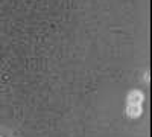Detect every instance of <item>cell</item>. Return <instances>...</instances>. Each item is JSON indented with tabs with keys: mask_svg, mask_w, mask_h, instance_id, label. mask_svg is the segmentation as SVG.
I'll use <instances>...</instances> for the list:
<instances>
[{
	"mask_svg": "<svg viewBox=\"0 0 152 137\" xmlns=\"http://www.w3.org/2000/svg\"><path fill=\"white\" fill-rule=\"evenodd\" d=\"M143 101V96L142 93H138V92H132L129 95V105H140Z\"/></svg>",
	"mask_w": 152,
	"mask_h": 137,
	"instance_id": "cell-1",
	"label": "cell"
},
{
	"mask_svg": "<svg viewBox=\"0 0 152 137\" xmlns=\"http://www.w3.org/2000/svg\"><path fill=\"white\" fill-rule=\"evenodd\" d=\"M140 113H142L140 105H129V107H128V114H129L131 117H137V116H140Z\"/></svg>",
	"mask_w": 152,
	"mask_h": 137,
	"instance_id": "cell-2",
	"label": "cell"
}]
</instances>
